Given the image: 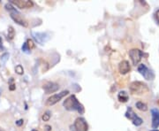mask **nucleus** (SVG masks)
<instances>
[{
    "label": "nucleus",
    "mask_w": 159,
    "mask_h": 131,
    "mask_svg": "<svg viewBox=\"0 0 159 131\" xmlns=\"http://www.w3.org/2000/svg\"><path fill=\"white\" fill-rule=\"evenodd\" d=\"M64 107L66 108L67 111H76L80 114H83L85 113L84 106L79 102L74 95H71L68 97L63 103Z\"/></svg>",
    "instance_id": "obj_1"
},
{
    "label": "nucleus",
    "mask_w": 159,
    "mask_h": 131,
    "mask_svg": "<svg viewBox=\"0 0 159 131\" xmlns=\"http://www.w3.org/2000/svg\"><path fill=\"white\" fill-rule=\"evenodd\" d=\"M6 9L9 11L10 13H11V17H12V19L17 22L18 24H20V25H21L23 27H28V21L23 18L21 14L16 10L15 8L13 6V5L11 4V3H8L6 5Z\"/></svg>",
    "instance_id": "obj_2"
},
{
    "label": "nucleus",
    "mask_w": 159,
    "mask_h": 131,
    "mask_svg": "<svg viewBox=\"0 0 159 131\" xmlns=\"http://www.w3.org/2000/svg\"><path fill=\"white\" fill-rule=\"evenodd\" d=\"M149 87L142 82H134L130 85V92L134 95H142L149 92Z\"/></svg>",
    "instance_id": "obj_3"
},
{
    "label": "nucleus",
    "mask_w": 159,
    "mask_h": 131,
    "mask_svg": "<svg viewBox=\"0 0 159 131\" xmlns=\"http://www.w3.org/2000/svg\"><path fill=\"white\" fill-rule=\"evenodd\" d=\"M125 115H126V117H127L128 120L132 121L133 124H134V126H136V127H139V126H141L142 124L143 123V120L137 115L134 112V110L131 107L127 108V110Z\"/></svg>",
    "instance_id": "obj_4"
},
{
    "label": "nucleus",
    "mask_w": 159,
    "mask_h": 131,
    "mask_svg": "<svg viewBox=\"0 0 159 131\" xmlns=\"http://www.w3.org/2000/svg\"><path fill=\"white\" fill-rule=\"evenodd\" d=\"M138 72L143 76L147 81H152L155 79V74L154 72L150 70L146 65L144 64H140L138 66Z\"/></svg>",
    "instance_id": "obj_5"
},
{
    "label": "nucleus",
    "mask_w": 159,
    "mask_h": 131,
    "mask_svg": "<svg viewBox=\"0 0 159 131\" xmlns=\"http://www.w3.org/2000/svg\"><path fill=\"white\" fill-rule=\"evenodd\" d=\"M73 131H88L89 130V125L87 123L86 120L84 118H77L74 125L72 126Z\"/></svg>",
    "instance_id": "obj_6"
},
{
    "label": "nucleus",
    "mask_w": 159,
    "mask_h": 131,
    "mask_svg": "<svg viewBox=\"0 0 159 131\" xmlns=\"http://www.w3.org/2000/svg\"><path fill=\"white\" fill-rule=\"evenodd\" d=\"M128 54L133 65H134V66L138 65L142 60V59L143 58V52L139 49H132L129 51Z\"/></svg>",
    "instance_id": "obj_7"
},
{
    "label": "nucleus",
    "mask_w": 159,
    "mask_h": 131,
    "mask_svg": "<svg viewBox=\"0 0 159 131\" xmlns=\"http://www.w3.org/2000/svg\"><path fill=\"white\" fill-rule=\"evenodd\" d=\"M68 93V91H64L59 93V94L52 95L51 97H50V98L47 99V101H46V105H47V106H53V105L57 104V103L59 102L65 96H66Z\"/></svg>",
    "instance_id": "obj_8"
},
{
    "label": "nucleus",
    "mask_w": 159,
    "mask_h": 131,
    "mask_svg": "<svg viewBox=\"0 0 159 131\" xmlns=\"http://www.w3.org/2000/svg\"><path fill=\"white\" fill-rule=\"evenodd\" d=\"M11 4L21 9H28L34 6V3L29 0H12Z\"/></svg>",
    "instance_id": "obj_9"
},
{
    "label": "nucleus",
    "mask_w": 159,
    "mask_h": 131,
    "mask_svg": "<svg viewBox=\"0 0 159 131\" xmlns=\"http://www.w3.org/2000/svg\"><path fill=\"white\" fill-rule=\"evenodd\" d=\"M32 35H33V37H34V38L35 40L37 42L38 44H44V43H46L49 39H50V34L49 33H36V32H33L32 33Z\"/></svg>",
    "instance_id": "obj_10"
},
{
    "label": "nucleus",
    "mask_w": 159,
    "mask_h": 131,
    "mask_svg": "<svg viewBox=\"0 0 159 131\" xmlns=\"http://www.w3.org/2000/svg\"><path fill=\"white\" fill-rule=\"evenodd\" d=\"M152 128L154 129H157L159 127V109L157 108H152Z\"/></svg>",
    "instance_id": "obj_11"
},
{
    "label": "nucleus",
    "mask_w": 159,
    "mask_h": 131,
    "mask_svg": "<svg viewBox=\"0 0 159 131\" xmlns=\"http://www.w3.org/2000/svg\"><path fill=\"white\" fill-rule=\"evenodd\" d=\"M59 89V85L55 83H51V82H48L44 85V90L46 94L56 92Z\"/></svg>",
    "instance_id": "obj_12"
},
{
    "label": "nucleus",
    "mask_w": 159,
    "mask_h": 131,
    "mask_svg": "<svg viewBox=\"0 0 159 131\" xmlns=\"http://www.w3.org/2000/svg\"><path fill=\"white\" fill-rule=\"evenodd\" d=\"M131 69L130 67V65H129V62L127 60H123L119 63V71L121 75H126L127 74L129 71Z\"/></svg>",
    "instance_id": "obj_13"
},
{
    "label": "nucleus",
    "mask_w": 159,
    "mask_h": 131,
    "mask_svg": "<svg viewBox=\"0 0 159 131\" xmlns=\"http://www.w3.org/2000/svg\"><path fill=\"white\" fill-rule=\"evenodd\" d=\"M118 98H119V102L126 103L128 100V95H127V93L126 92V91H120V92L119 93V95H118Z\"/></svg>",
    "instance_id": "obj_14"
},
{
    "label": "nucleus",
    "mask_w": 159,
    "mask_h": 131,
    "mask_svg": "<svg viewBox=\"0 0 159 131\" xmlns=\"http://www.w3.org/2000/svg\"><path fill=\"white\" fill-rule=\"evenodd\" d=\"M135 106L138 110H140V111H142V112H146V111H148V106L143 103V102H142V101H138L136 104H135Z\"/></svg>",
    "instance_id": "obj_15"
},
{
    "label": "nucleus",
    "mask_w": 159,
    "mask_h": 131,
    "mask_svg": "<svg viewBox=\"0 0 159 131\" xmlns=\"http://www.w3.org/2000/svg\"><path fill=\"white\" fill-rule=\"evenodd\" d=\"M14 35H15V32L13 27H10L9 29H8V39L9 40H12V39L14 37Z\"/></svg>",
    "instance_id": "obj_16"
},
{
    "label": "nucleus",
    "mask_w": 159,
    "mask_h": 131,
    "mask_svg": "<svg viewBox=\"0 0 159 131\" xmlns=\"http://www.w3.org/2000/svg\"><path fill=\"white\" fill-rule=\"evenodd\" d=\"M15 71L18 75H23V71H24V70H23L22 66H21V65H18L15 67Z\"/></svg>",
    "instance_id": "obj_17"
},
{
    "label": "nucleus",
    "mask_w": 159,
    "mask_h": 131,
    "mask_svg": "<svg viewBox=\"0 0 159 131\" xmlns=\"http://www.w3.org/2000/svg\"><path fill=\"white\" fill-rule=\"evenodd\" d=\"M8 58H9V54L8 53L3 54L2 57H1V62H2V64H5L6 62L7 61Z\"/></svg>",
    "instance_id": "obj_18"
},
{
    "label": "nucleus",
    "mask_w": 159,
    "mask_h": 131,
    "mask_svg": "<svg viewBox=\"0 0 159 131\" xmlns=\"http://www.w3.org/2000/svg\"><path fill=\"white\" fill-rule=\"evenodd\" d=\"M50 118H51V113L48 111V112H46L45 114L43 115V120L44 121H48L49 120H50Z\"/></svg>",
    "instance_id": "obj_19"
},
{
    "label": "nucleus",
    "mask_w": 159,
    "mask_h": 131,
    "mask_svg": "<svg viewBox=\"0 0 159 131\" xmlns=\"http://www.w3.org/2000/svg\"><path fill=\"white\" fill-rule=\"evenodd\" d=\"M22 51L24 52H26V53H28L29 52V48L28 46V44H27V43H24V44H23L22 46Z\"/></svg>",
    "instance_id": "obj_20"
},
{
    "label": "nucleus",
    "mask_w": 159,
    "mask_h": 131,
    "mask_svg": "<svg viewBox=\"0 0 159 131\" xmlns=\"http://www.w3.org/2000/svg\"><path fill=\"white\" fill-rule=\"evenodd\" d=\"M27 44H28V48H29V50H31V49H33L34 47H35V44H34V43H33V41L32 40H30V39H28L27 42Z\"/></svg>",
    "instance_id": "obj_21"
},
{
    "label": "nucleus",
    "mask_w": 159,
    "mask_h": 131,
    "mask_svg": "<svg viewBox=\"0 0 159 131\" xmlns=\"http://www.w3.org/2000/svg\"><path fill=\"white\" fill-rule=\"evenodd\" d=\"M155 19H156L157 22L159 24V9L155 13Z\"/></svg>",
    "instance_id": "obj_22"
},
{
    "label": "nucleus",
    "mask_w": 159,
    "mask_h": 131,
    "mask_svg": "<svg viewBox=\"0 0 159 131\" xmlns=\"http://www.w3.org/2000/svg\"><path fill=\"white\" fill-rule=\"evenodd\" d=\"M51 127L49 126V125H46L44 126V131H51Z\"/></svg>",
    "instance_id": "obj_23"
},
{
    "label": "nucleus",
    "mask_w": 159,
    "mask_h": 131,
    "mask_svg": "<svg viewBox=\"0 0 159 131\" xmlns=\"http://www.w3.org/2000/svg\"><path fill=\"white\" fill-rule=\"evenodd\" d=\"M22 123H23L22 120H20V121H16V125H18V126H21V125H22Z\"/></svg>",
    "instance_id": "obj_24"
},
{
    "label": "nucleus",
    "mask_w": 159,
    "mask_h": 131,
    "mask_svg": "<svg viewBox=\"0 0 159 131\" xmlns=\"http://www.w3.org/2000/svg\"><path fill=\"white\" fill-rule=\"evenodd\" d=\"M0 49H3V43H2V38L0 37Z\"/></svg>",
    "instance_id": "obj_25"
},
{
    "label": "nucleus",
    "mask_w": 159,
    "mask_h": 131,
    "mask_svg": "<svg viewBox=\"0 0 159 131\" xmlns=\"http://www.w3.org/2000/svg\"><path fill=\"white\" fill-rule=\"evenodd\" d=\"M0 131H5V130H4L3 129H1V128H0Z\"/></svg>",
    "instance_id": "obj_26"
},
{
    "label": "nucleus",
    "mask_w": 159,
    "mask_h": 131,
    "mask_svg": "<svg viewBox=\"0 0 159 131\" xmlns=\"http://www.w3.org/2000/svg\"><path fill=\"white\" fill-rule=\"evenodd\" d=\"M151 131H159V130H157V129H153V130H151Z\"/></svg>",
    "instance_id": "obj_27"
},
{
    "label": "nucleus",
    "mask_w": 159,
    "mask_h": 131,
    "mask_svg": "<svg viewBox=\"0 0 159 131\" xmlns=\"http://www.w3.org/2000/svg\"><path fill=\"white\" fill-rule=\"evenodd\" d=\"M32 131H37L36 129H34V130H32Z\"/></svg>",
    "instance_id": "obj_28"
},
{
    "label": "nucleus",
    "mask_w": 159,
    "mask_h": 131,
    "mask_svg": "<svg viewBox=\"0 0 159 131\" xmlns=\"http://www.w3.org/2000/svg\"><path fill=\"white\" fill-rule=\"evenodd\" d=\"M0 95H1V90H0Z\"/></svg>",
    "instance_id": "obj_29"
}]
</instances>
